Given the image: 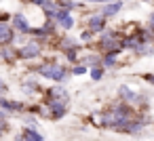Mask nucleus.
Masks as SVG:
<instances>
[{
    "mask_svg": "<svg viewBox=\"0 0 154 141\" xmlns=\"http://www.w3.org/2000/svg\"><path fill=\"white\" fill-rule=\"evenodd\" d=\"M103 122L108 126H120V124H129V110L127 107H114V112L103 116Z\"/></svg>",
    "mask_w": 154,
    "mask_h": 141,
    "instance_id": "f257e3e1",
    "label": "nucleus"
},
{
    "mask_svg": "<svg viewBox=\"0 0 154 141\" xmlns=\"http://www.w3.org/2000/svg\"><path fill=\"white\" fill-rule=\"evenodd\" d=\"M40 74L45 78H51V80H63L66 78V70L61 65H55V63H47L40 68Z\"/></svg>",
    "mask_w": 154,
    "mask_h": 141,
    "instance_id": "f03ea898",
    "label": "nucleus"
},
{
    "mask_svg": "<svg viewBox=\"0 0 154 141\" xmlns=\"http://www.w3.org/2000/svg\"><path fill=\"white\" fill-rule=\"evenodd\" d=\"M38 53H40L38 42H30V44H26V46L21 49V57H36Z\"/></svg>",
    "mask_w": 154,
    "mask_h": 141,
    "instance_id": "7ed1b4c3",
    "label": "nucleus"
},
{
    "mask_svg": "<svg viewBox=\"0 0 154 141\" xmlns=\"http://www.w3.org/2000/svg\"><path fill=\"white\" fill-rule=\"evenodd\" d=\"M13 26H15L17 30H21V32H30V26L26 23V17H23V15H15V17H13Z\"/></svg>",
    "mask_w": 154,
    "mask_h": 141,
    "instance_id": "20e7f679",
    "label": "nucleus"
},
{
    "mask_svg": "<svg viewBox=\"0 0 154 141\" xmlns=\"http://www.w3.org/2000/svg\"><path fill=\"white\" fill-rule=\"evenodd\" d=\"M13 40V32L9 26H0V42H11Z\"/></svg>",
    "mask_w": 154,
    "mask_h": 141,
    "instance_id": "39448f33",
    "label": "nucleus"
},
{
    "mask_svg": "<svg viewBox=\"0 0 154 141\" xmlns=\"http://www.w3.org/2000/svg\"><path fill=\"white\" fill-rule=\"evenodd\" d=\"M68 11H70V9H66V11H61V13H59V21H61V26H63L66 30H70V28L74 26V21H72V17L68 15Z\"/></svg>",
    "mask_w": 154,
    "mask_h": 141,
    "instance_id": "423d86ee",
    "label": "nucleus"
},
{
    "mask_svg": "<svg viewBox=\"0 0 154 141\" xmlns=\"http://www.w3.org/2000/svg\"><path fill=\"white\" fill-rule=\"evenodd\" d=\"M89 23H91V30H93V32L103 30V19H101V17H91V19H89Z\"/></svg>",
    "mask_w": 154,
    "mask_h": 141,
    "instance_id": "0eeeda50",
    "label": "nucleus"
},
{
    "mask_svg": "<svg viewBox=\"0 0 154 141\" xmlns=\"http://www.w3.org/2000/svg\"><path fill=\"white\" fill-rule=\"evenodd\" d=\"M120 7H122L120 2H114V4H108V7L103 9V15H116V13L120 11Z\"/></svg>",
    "mask_w": 154,
    "mask_h": 141,
    "instance_id": "6e6552de",
    "label": "nucleus"
},
{
    "mask_svg": "<svg viewBox=\"0 0 154 141\" xmlns=\"http://www.w3.org/2000/svg\"><path fill=\"white\" fill-rule=\"evenodd\" d=\"M26 141H42V137H40L36 130H28V133H26Z\"/></svg>",
    "mask_w": 154,
    "mask_h": 141,
    "instance_id": "1a4fd4ad",
    "label": "nucleus"
},
{
    "mask_svg": "<svg viewBox=\"0 0 154 141\" xmlns=\"http://www.w3.org/2000/svg\"><path fill=\"white\" fill-rule=\"evenodd\" d=\"M0 105H2V107H7V110H19V107H21L19 103H11V101H5V99L0 101Z\"/></svg>",
    "mask_w": 154,
    "mask_h": 141,
    "instance_id": "9d476101",
    "label": "nucleus"
},
{
    "mask_svg": "<svg viewBox=\"0 0 154 141\" xmlns=\"http://www.w3.org/2000/svg\"><path fill=\"white\" fill-rule=\"evenodd\" d=\"M120 95H122L125 99H135V93H131L127 86H122V88H120Z\"/></svg>",
    "mask_w": 154,
    "mask_h": 141,
    "instance_id": "9b49d317",
    "label": "nucleus"
},
{
    "mask_svg": "<svg viewBox=\"0 0 154 141\" xmlns=\"http://www.w3.org/2000/svg\"><path fill=\"white\" fill-rule=\"evenodd\" d=\"M91 76H93V80H99V78H101V70H97V68H95V70L91 72Z\"/></svg>",
    "mask_w": 154,
    "mask_h": 141,
    "instance_id": "f8f14e48",
    "label": "nucleus"
},
{
    "mask_svg": "<svg viewBox=\"0 0 154 141\" xmlns=\"http://www.w3.org/2000/svg\"><path fill=\"white\" fill-rule=\"evenodd\" d=\"M112 63H114V55H108L106 57V65H112Z\"/></svg>",
    "mask_w": 154,
    "mask_h": 141,
    "instance_id": "ddd939ff",
    "label": "nucleus"
},
{
    "mask_svg": "<svg viewBox=\"0 0 154 141\" xmlns=\"http://www.w3.org/2000/svg\"><path fill=\"white\" fill-rule=\"evenodd\" d=\"M74 74H85V68H82V65H80V68H76V70H74Z\"/></svg>",
    "mask_w": 154,
    "mask_h": 141,
    "instance_id": "4468645a",
    "label": "nucleus"
},
{
    "mask_svg": "<svg viewBox=\"0 0 154 141\" xmlns=\"http://www.w3.org/2000/svg\"><path fill=\"white\" fill-rule=\"evenodd\" d=\"M2 130H5V122H0V135H2Z\"/></svg>",
    "mask_w": 154,
    "mask_h": 141,
    "instance_id": "2eb2a0df",
    "label": "nucleus"
},
{
    "mask_svg": "<svg viewBox=\"0 0 154 141\" xmlns=\"http://www.w3.org/2000/svg\"><path fill=\"white\" fill-rule=\"evenodd\" d=\"M91 2H106V0H91Z\"/></svg>",
    "mask_w": 154,
    "mask_h": 141,
    "instance_id": "dca6fc26",
    "label": "nucleus"
},
{
    "mask_svg": "<svg viewBox=\"0 0 154 141\" xmlns=\"http://www.w3.org/2000/svg\"><path fill=\"white\" fill-rule=\"evenodd\" d=\"M148 80H152V82H154V76H150V78H148Z\"/></svg>",
    "mask_w": 154,
    "mask_h": 141,
    "instance_id": "f3484780",
    "label": "nucleus"
},
{
    "mask_svg": "<svg viewBox=\"0 0 154 141\" xmlns=\"http://www.w3.org/2000/svg\"><path fill=\"white\" fill-rule=\"evenodd\" d=\"M0 88H5V86H2V82H0Z\"/></svg>",
    "mask_w": 154,
    "mask_h": 141,
    "instance_id": "a211bd4d",
    "label": "nucleus"
}]
</instances>
